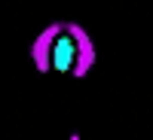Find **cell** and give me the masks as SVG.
I'll return each instance as SVG.
<instances>
[{"instance_id": "cell-1", "label": "cell", "mask_w": 153, "mask_h": 140, "mask_svg": "<svg viewBox=\"0 0 153 140\" xmlns=\"http://www.w3.org/2000/svg\"><path fill=\"white\" fill-rule=\"evenodd\" d=\"M74 58H76V43L71 37H58L55 46H52V67L65 73L74 67Z\"/></svg>"}]
</instances>
